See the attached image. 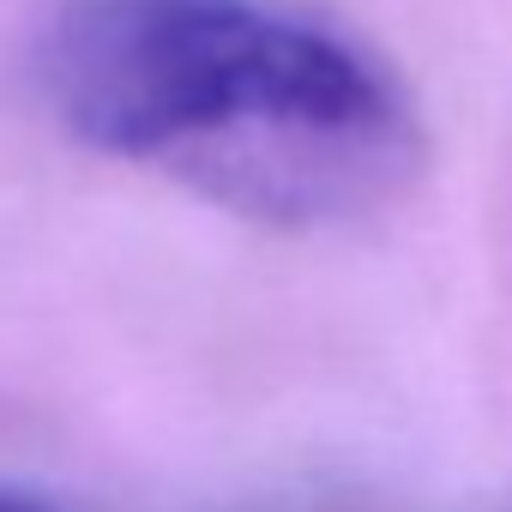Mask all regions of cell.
<instances>
[{
  "instance_id": "cell-1",
  "label": "cell",
  "mask_w": 512,
  "mask_h": 512,
  "mask_svg": "<svg viewBox=\"0 0 512 512\" xmlns=\"http://www.w3.org/2000/svg\"><path fill=\"white\" fill-rule=\"evenodd\" d=\"M151 163L253 223L314 229L398 199L422 169V127L344 37L217 0Z\"/></svg>"
},
{
  "instance_id": "cell-2",
  "label": "cell",
  "mask_w": 512,
  "mask_h": 512,
  "mask_svg": "<svg viewBox=\"0 0 512 512\" xmlns=\"http://www.w3.org/2000/svg\"><path fill=\"white\" fill-rule=\"evenodd\" d=\"M0 512H49V506L31 500V494H19V488H0Z\"/></svg>"
}]
</instances>
